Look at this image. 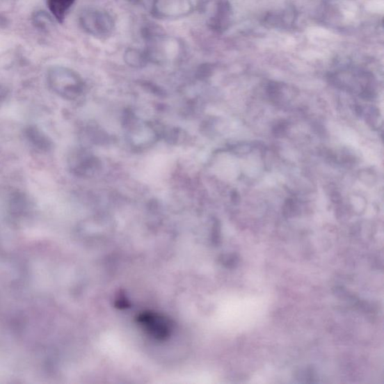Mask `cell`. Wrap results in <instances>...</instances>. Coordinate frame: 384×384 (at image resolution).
Returning <instances> with one entry per match:
<instances>
[{"label":"cell","instance_id":"6da1fadb","mask_svg":"<svg viewBox=\"0 0 384 384\" xmlns=\"http://www.w3.org/2000/svg\"><path fill=\"white\" fill-rule=\"evenodd\" d=\"M198 8L211 31L223 33L232 26L233 8L229 0H199Z\"/></svg>","mask_w":384,"mask_h":384},{"label":"cell","instance_id":"7a4b0ae2","mask_svg":"<svg viewBox=\"0 0 384 384\" xmlns=\"http://www.w3.org/2000/svg\"><path fill=\"white\" fill-rule=\"evenodd\" d=\"M47 79L51 88L65 98L75 99L83 89L79 74L65 67H53L48 72Z\"/></svg>","mask_w":384,"mask_h":384},{"label":"cell","instance_id":"3957f363","mask_svg":"<svg viewBox=\"0 0 384 384\" xmlns=\"http://www.w3.org/2000/svg\"><path fill=\"white\" fill-rule=\"evenodd\" d=\"M83 30L92 36L104 40L111 35L114 21L108 13L96 8H85L79 16Z\"/></svg>","mask_w":384,"mask_h":384},{"label":"cell","instance_id":"277c9868","mask_svg":"<svg viewBox=\"0 0 384 384\" xmlns=\"http://www.w3.org/2000/svg\"><path fill=\"white\" fill-rule=\"evenodd\" d=\"M193 10L192 0H152V15L160 19L184 17Z\"/></svg>","mask_w":384,"mask_h":384},{"label":"cell","instance_id":"5b68a950","mask_svg":"<svg viewBox=\"0 0 384 384\" xmlns=\"http://www.w3.org/2000/svg\"><path fill=\"white\" fill-rule=\"evenodd\" d=\"M297 17L298 14L295 8L289 6L281 11L266 13L262 19V24L267 28L287 30L296 24Z\"/></svg>","mask_w":384,"mask_h":384},{"label":"cell","instance_id":"8992f818","mask_svg":"<svg viewBox=\"0 0 384 384\" xmlns=\"http://www.w3.org/2000/svg\"><path fill=\"white\" fill-rule=\"evenodd\" d=\"M75 0H47V6L56 20L63 23Z\"/></svg>","mask_w":384,"mask_h":384},{"label":"cell","instance_id":"52a82bcc","mask_svg":"<svg viewBox=\"0 0 384 384\" xmlns=\"http://www.w3.org/2000/svg\"><path fill=\"white\" fill-rule=\"evenodd\" d=\"M124 60L128 65L137 69L142 68L149 63L146 52L136 48H129L124 54Z\"/></svg>","mask_w":384,"mask_h":384},{"label":"cell","instance_id":"ba28073f","mask_svg":"<svg viewBox=\"0 0 384 384\" xmlns=\"http://www.w3.org/2000/svg\"><path fill=\"white\" fill-rule=\"evenodd\" d=\"M33 23L35 26L42 31L51 30L53 24L51 17L46 12H36L33 16Z\"/></svg>","mask_w":384,"mask_h":384},{"label":"cell","instance_id":"9c48e42d","mask_svg":"<svg viewBox=\"0 0 384 384\" xmlns=\"http://www.w3.org/2000/svg\"><path fill=\"white\" fill-rule=\"evenodd\" d=\"M213 67L210 65H205L200 67V70L198 72V78L200 79H204L208 78V77L212 74Z\"/></svg>","mask_w":384,"mask_h":384},{"label":"cell","instance_id":"30bf717a","mask_svg":"<svg viewBox=\"0 0 384 384\" xmlns=\"http://www.w3.org/2000/svg\"><path fill=\"white\" fill-rule=\"evenodd\" d=\"M127 1L133 4H137L141 1V0H127Z\"/></svg>","mask_w":384,"mask_h":384}]
</instances>
